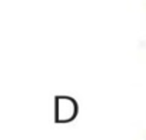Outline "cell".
I'll return each mask as SVG.
<instances>
[]
</instances>
